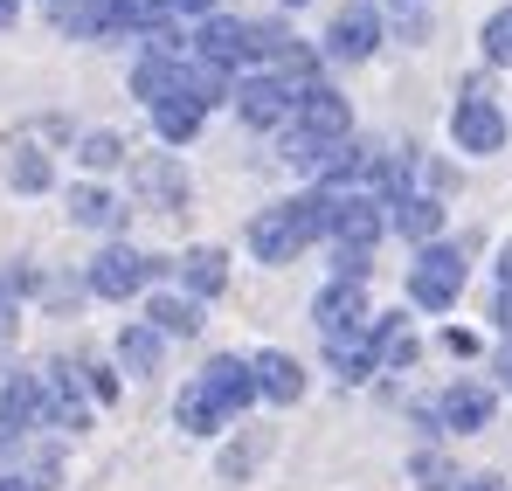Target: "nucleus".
I'll use <instances>...</instances> for the list:
<instances>
[{
    "mask_svg": "<svg viewBox=\"0 0 512 491\" xmlns=\"http://www.w3.org/2000/svg\"><path fill=\"white\" fill-rule=\"evenodd\" d=\"M374 339H381V367H416V339H409V326L381 319V326H374Z\"/></svg>",
    "mask_w": 512,
    "mask_h": 491,
    "instance_id": "cd10ccee",
    "label": "nucleus"
},
{
    "mask_svg": "<svg viewBox=\"0 0 512 491\" xmlns=\"http://www.w3.org/2000/svg\"><path fill=\"white\" fill-rule=\"evenodd\" d=\"M284 7H305V0H284Z\"/></svg>",
    "mask_w": 512,
    "mask_h": 491,
    "instance_id": "79ce46f5",
    "label": "nucleus"
},
{
    "mask_svg": "<svg viewBox=\"0 0 512 491\" xmlns=\"http://www.w3.org/2000/svg\"><path fill=\"white\" fill-rule=\"evenodd\" d=\"M256 388H263V402H298L305 395V367L270 346V353H256Z\"/></svg>",
    "mask_w": 512,
    "mask_h": 491,
    "instance_id": "4468645a",
    "label": "nucleus"
},
{
    "mask_svg": "<svg viewBox=\"0 0 512 491\" xmlns=\"http://www.w3.org/2000/svg\"><path fill=\"white\" fill-rule=\"evenodd\" d=\"M194 388H201V402H208V409L222 415V422H229V415H243V409L256 402V395H263V388H256V360H236V353L208 360Z\"/></svg>",
    "mask_w": 512,
    "mask_h": 491,
    "instance_id": "f03ea898",
    "label": "nucleus"
},
{
    "mask_svg": "<svg viewBox=\"0 0 512 491\" xmlns=\"http://www.w3.org/2000/svg\"><path fill=\"white\" fill-rule=\"evenodd\" d=\"M346 125H353V111H346L340 90H326V83H319V90H305V97H298V111H291V132H305V139H312V146H326V153L346 146Z\"/></svg>",
    "mask_w": 512,
    "mask_h": 491,
    "instance_id": "39448f33",
    "label": "nucleus"
},
{
    "mask_svg": "<svg viewBox=\"0 0 512 491\" xmlns=\"http://www.w3.org/2000/svg\"><path fill=\"white\" fill-rule=\"evenodd\" d=\"M187 97L208 111V104H222L229 97V70H215V63H187Z\"/></svg>",
    "mask_w": 512,
    "mask_h": 491,
    "instance_id": "393cba45",
    "label": "nucleus"
},
{
    "mask_svg": "<svg viewBox=\"0 0 512 491\" xmlns=\"http://www.w3.org/2000/svg\"><path fill=\"white\" fill-rule=\"evenodd\" d=\"M374 42H381V28H374V14L367 7H353L333 21V35H326V49L340 56V63H360V56H374Z\"/></svg>",
    "mask_w": 512,
    "mask_h": 491,
    "instance_id": "2eb2a0df",
    "label": "nucleus"
},
{
    "mask_svg": "<svg viewBox=\"0 0 512 491\" xmlns=\"http://www.w3.org/2000/svg\"><path fill=\"white\" fill-rule=\"evenodd\" d=\"M180 277H187V291H194V298H215V291L229 284V256H222L215 243H201V249H187V256H180Z\"/></svg>",
    "mask_w": 512,
    "mask_h": 491,
    "instance_id": "dca6fc26",
    "label": "nucleus"
},
{
    "mask_svg": "<svg viewBox=\"0 0 512 491\" xmlns=\"http://www.w3.org/2000/svg\"><path fill=\"white\" fill-rule=\"evenodd\" d=\"M173 14H208V7H215V0H167Z\"/></svg>",
    "mask_w": 512,
    "mask_h": 491,
    "instance_id": "c9c22d12",
    "label": "nucleus"
},
{
    "mask_svg": "<svg viewBox=\"0 0 512 491\" xmlns=\"http://www.w3.org/2000/svg\"><path fill=\"white\" fill-rule=\"evenodd\" d=\"M125 160V139L118 132H90L84 139V166H118Z\"/></svg>",
    "mask_w": 512,
    "mask_h": 491,
    "instance_id": "7c9ffc66",
    "label": "nucleus"
},
{
    "mask_svg": "<svg viewBox=\"0 0 512 491\" xmlns=\"http://www.w3.org/2000/svg\"><path fill=\"white\" fill-rule=\"evenodd\" d=\"M499 291H512V249L499 256Z\"/></svg>",
    "mask_w": 512,
    "mask_h": 491,
    "instance_id": "4c0bfd02",
    "label": "nucleus"
},
{
    "mask_svg": "<svg viewBox=\"0 0 512 491\" xmlns=\"http://www.w3.org/2000/svg\"><path fill=\"white\" fill-rule=\"evenodd\" d=\"M167 14V0H111V28H160Z\"/></svg>",
    "mask_w": 512,
    "mask_h": 491,
    "instance_id": "bb28decb",
    "label": "nucleus"
},
{
    "mask_svg": "<svg viewBox=\"0 0 512 491\" xmlns=\"http://www.w3.org/2000/svg\"><path fill=\"white\" fill-rule=\"evenodd\" d=\"M312 319H319V332L333 339V332H360L367 326V298H360V284H326L319 298H312Z\"/></svg>",
    "mask_w": 512,
    "mask_h": 491,
    "instance_id": "9d476101",
    "label": "nucleus"
},
{
    "mask_svg": "<svg viewBox=\"0 0 512 491\" xmlns=\"http://www.w3.org/2000/svg\"><path fill=\"white\" fill-rule=\"evenodd\" d=\"M409 478L423 491H457V464H450L443 450H416V457H409Z\"/></svg>",
    "mask_w": 512,
    "mask_h": 491,
    "instance_id": "b1692460",
    "label": "nucleus"
},
{
    "mask_svg": "<svg viewBox=\"0 0 512 491\" xmlns=\"http://www.w3.org/2000/svg\"><path fill=\"white\" fill-rule=\"evenodd\" d=\"M450 139H457V153H499V146H506V111L471 90V97H457V111H450Z\"/></svg>",
    "mask_w": 512,
    "mask_h": 491,
    "instance_id": "20e7f679",
    "label": "nucleus"
},
{
    "mask_svg": "<svg viewBox=\"0 0 512 491\" xmlns=\"http://www.w3.org/2000/svg\"><path fill=\"white\" fill-rule=\"evenodd\" d=\"M443 346H450V353H457V360H471V353H478V332L450 326V332H443Z\"/></svg>",
    "mask_w": 512,
    "mask_h": 491,
    "instance_id": "473e14b6",
    "label": "nucleus"
},
{
    "mask_svg": "<svg viewBox=\"0 0 512 491\" xmlns=\"http://www.w3.org/2000/svg\"><path fill=\"white\" fill-rule=\"evenodd\" d=\"M464 491H506V478H464Z\"/></svg>",
    "mask_w": 512,
    "mask_h": 491,
    "instance_id": "e433bc0d",
    "label": "nucleus"
},
{
    "mask_svg": "<svg viewBox=\"0 0 512 491\" xmlns=\"http://www.w3.org/2000/svg\"><path fill=\"white\" fill-rule=\"evenodd\" d=\"M7 180H14L21 194H42V187H49V160H42L35 146H21V153L7 160Z\"/></svg>",
    "mask_w": 512,
    "mask_h": 491,
    "instance_id": "c85d7f7f",
    "label": "nucleus"
},
{
    "mask_svg": "<svg viewBox=\"0 0 512 491\" xmlns=\"http://www.w3.org/2000/svg\"><path fill=\"white\" fill-rule=\"evenodd\" d=\"M153 270H160L153 256H139V249L111 243L97 263H90V291H97V298H132V291H146V277H153Z\"/></svg>",
    "mask_w": 512,
    "mask_h": 491,
    "instance_id": "423d86ee",
    "label": "nucleus"
},
{
    "mask_svg": "<svg viewBox=\"0 0 512 491\" xmlns=\"http://www.w3.org/2000/svg\"><path fill=\"white\" fill-rule=\"evenodd\" d=\"M173 422H180L187 436H215V429H222V415H215L208 402H201V388H187V395L173 402Z\"/></svg>",
    "mask_w": 512,
    "mask_h": 491,
    "instance_id": "a878e982",
    "label": "nucleus"
},
{
    "mask_svg": "<svg viewBox=\"0 0 512 491\" xmlns=\"http://www.w3.org/2000/svg\"><path fill=\"white\" fill-rule=\"evenodd\" d=\"M457 291H464V256L443 243H429L416 263H409V298L429 305V312H443V305H457Z\"/></svg>",
    "mask_w": 512,
    "mask_h": 491,
    "instance_id": "7ed1b4c3",
    "label": "nucleus"
},
{
    "mask_svg": "<svg viewBox=\"0 0 512 491\" xmlns=\"http://www.w3.org/2000/svg\"><path fill=\"white\" fill-rule=\"evenodd\" d=\"M153 326L187 339V332L201 326V305H194V298H180V291H160V298H153Z\"/></svg>",
    "mask_w": 512,
    "mask_h": 491,
    "instance_id": "5701e85b",
    "label": "nucleus"
},
{
    "mask_svg": "<svg viewBox=\"0 0 512 491\" xmlns=\"http://www.w3.org/2000/svg\"><path fill=\"white\" fill-rule=\"evenodd\" d=\"M56 7H63V0H56Z\"/></svg>",
    "mask_w": 512,
    "mask_h": 491,
    "instance_id": "37998d69",
    "label": "nucleus"
},
{
    "mask_svg": "<svg viewBox=\"0 0 512 491\" xmlns=\"http://www.w3.org/2000/svg\"><path fill=\"white\" fill-rule=\"evenodd\" d=\"M14 14H21V0H0V28H14Z\"/></svg>",
    "mask_w": 512,
    "mask_h": 491,
    "instance_id": "58836bf2",
    "label": "nucleus"
},
{
    "mask_svg": "<svg viewBox=\"0 0 512 491\" xmlns=\"http://www.w3.org/2000/svg\"><path fill=\"white\" fill-rule=\"evenodd\" d=\"M506 381H512V353H506Z\"/></svg>",
    "mask_w": 512,
    "mask_h": 491,
    "instance_id": "a19ab883",
    "label": "nucleus"
},
{
    "mask_svg": "<svg viewBox=\"0 0 512 491\" xmlns=\"http://www.w3.org/2000/svg\"><path fill=\"white\" fill-rule=\"evenodd\" d=\"M326 360L340 367V381H367V374L381 367V339H374V326L333 332V339H326Z\"/></svg>",
    "mask_w": 512,
    "mask_h": 491,
    "instance_id": "f8f14e48",
    "label": "nucleus"
},
{
    "mask_svg": "<svg viewBox=\"0 0 512 491\" xmlns=\"http://www.w3.org/2000/svg\"><path fill=\"white\" fill-rule=\"evenodd\" d=\"M485 56H492V63H512V7H499V14L485 21Z\"/></svg>",
    "mask_w": 512,
    "mask_h": 491,
    "instance_id": "c756f323",
    "label": "nucleus"
},
{
    "mask_svg": "<svg viewBox=\"0 0 512 491\" xmlns=\"http://www.w3.org/2000/svg\"><path fill=\"white\" fill-rule=\"evenodd\" d=\"M319 236H333V194H298V201L263 208L250 222V249L263 263H291L298 249L319 243Z\"/></svg>",
    "mask_w": 512,
    "mask_h": 491,
    "instance_id": "f257e3e1",
    "label": "nucleus"
},
{
    "mask_svg": "<svg viewBox=\"0 0 512 491\" xmlns=\"http://www.w3.org/2000/svg\"><path fill=\"white\" fill-rule=\"evenodd\" d=\"M0 491H35V485H28V478H7V471H0Z\"/></svg>",
    "mask_w": 512,
    "mask_h": 491,
    "instance_id": "ea45409f",
    "label": "nucleus"
},
{
    "mask_svg": "<svg viewBox=\"0 0 512 491\" xmlns=\"http://www.w3.org/2000/svg\"><path fill=\"white\" fill-rule=\"evenodd\" d=\"M388 222H395V215H381V201H367V194L333 201V243H340V249H374Z\"/></svg>",
    "mask_w": 512,
    "mask_h": 491,
    "instance_id": "6e6552de",
    "label": "nucleus"
},
{
    "mask_svg": "<svg viewBox=\"0 0 512 491\" xmlns=\"http://www.w3.org/2000/svg\"><path fill=\"white\" fill-rule=\"evenodd\" d=\"M236 111H243L250 125H263V132H270V125H291L298 97H291L277 77H243V83H236Z\"/></svg>",
    "mask_w": 512,
    "mask_h": 491,
    "instance_id": "1a4fd4ad",
    "label": "nucleus"
},
{
    "mask_svg": "<svg viewBox=\"0 0 512 491\" xmlns=\"http://www.w3.org/2000/svg\"><path fill=\"white\" fill-rule=\"evenodd\" d=\"M395 229H402V236H409V243H436V229H443V208H436V201H429V194H402V201H395Z\"/></svg>",
    "mask_w": 512,
    "mask_h": 491,
    "instance_id": "6ab92c4d",
    "label": "nucleus"
},
{
    "mask_svg": "<svg viewBox=\"0 0 512 491\" xmlns=\"http://www.w3.org/2000/svg\"><path fill=\"white\" fill-rule=\"evenodd\" d=\"M118 367H125V374H160V326H125L118 332Z\"/></svg>",
    "mask_w": 512,
    "mask_h": 491,
    "instance_id": "aec40b11",
    "label": "nucleus"
},
{
    "mask_svg": "<svg viewBox=\"0 0 512 491\" xmlns=\"http://www.w3.org/2000/svg\"><path fill=\"white\" fill-rule=\"evenodd\" d=\"M153 125H160V139H167V146H187V139L201 132V104H194V97H173V104L153 111Z\"/></svg>",
    "mask_w": 512,
    "mask_h": 491,
    "instance_id": "412c9836",
    "label": "nucleus"
},
{
    "mask_svg": "<svg viewBox=\"0 0 512 491\" xmlns=\"http://www.w3.org/2000/svg\"><path fill=\"white\" fill-rule=\"evenodd\" d=\"M77 374H84V367H77ZM77 374H70V367H56V374H49V388H42V395H49V402H42V422H49V429H70V436L90 422L84 381H77Z\"/></svg>",
    "mask_w": 512,
    "mask_h": 491,
    "instance_id": "9b49d317",
    "label": "nucleus"
},
{
    "mask_svg": "<svg viewBox=\"0 0 512 491\" xmlns=\"http://www.w3.org/2000/svg\"><path fill=\"white\" fill-rule=\"evenodd\" d=\"M250 56H256V28L250 21H229V14H208V21H201V63L236 70V63H250Z\"/></svg>",
    "mask_w": 512,
    "mask_h": 491,
    "instance_id": "0eeeda50",
    "label": "nucleus"
},
{
    "mask_svg": "<svg viewBox=\"0 0 512 491\" xmlns=\"http://www.w3.org/2000/svg\"><path fill=\"white\" fill-rule=\"evenodd\" d=\"M14 332V277H7V291H0V339Z\"/></svg>",
    "mask_w": 512,
    "mask_h": 491,
    "instance_id": "f704fd0d",
    "label": "nucleus"
},
{
    "mask_svg": "<svg viewBox=\"0 0 512 491\" xmlns=\"http://www.w3.org/2000/svg\"><path fill=\"white\" fill-rule=\"evenodd\" d=\"M70 215H77L84 229H111V222H118L125 208H118V201H111L104 187H70Z\"/></svg>",
    "mask_w": 512,
    "mask_h": 491,
    "instance_id": "4be33fe9",
    "label": "nucleus"
},
{
    "mask_svg": "<svg viewBox=\"0 0 512 491\" xmlns=\"http://www.w3.org/2000/svg\"><path fill=\"white\" fill-rule=\"evenodd\" d=\"M139 194H146V208H187V173L173 160H146L139 166Z\"/></svg>",
    "mask_w": 512,
    "mask_h": 491,
    "instance_id": "f3484780",
    "label": "nucleus"
},
{
    "mask_svg": "<svg viewBox=\"0 0 512 491\" xmlns=\"http://www.w3.org/2000/svg\"><path fill=\"white\" fill-rule=\"evenodd\" d=\"M333 277H340V284H360V277H367V249H340Z\"/></svg>",
    "mask_w": 512,
    "mask_h": 491,
    "instance_id": "2f4dec72",
    "label": "nucleus"
},
{
    "mask_svg": "<svg viewBox=\"0 0 512 491\" xmlns=\"http://www.w3.org/2000/svg\"><path fill=\"white\" fill-rule=\"evenodd\" d=\"M42 402H49V395H42V381H35V374H14V381L0 388V422L35 429V422H42Z\"/></svg>",
    "mask_w": 512,
    "mask_h": 491,
    "instance_id": "a211bd4d",
    "label": "nucleus"
},
{
    "mask_svg": "<svg viewBox=\"0 0 512 491\" xmlns=\"http://www.w3.org/2000/svg\"><path fill=\"white\" fill-rule=\"evenodd\" d=\"M436 415H443V429L471 436V429H485V422H492V388H478V381H457V388L436 402Z\"/></svg>",
    "mask_w": 512,
    "mask_h": 491,
    "instance_id": "ddd939ff",
    "label": "nucleus"
},
{
    "mask_svg": "<svg viewBox=\"0 0 512 491\" xmlns=\"http://www.w3.org/2000/svg\"><path fill=\"white\" fill-rule=\"evenodd\" d=\"M90 374V395H97V402H111V395H118V374H104V367H84Z\"/></svg>",
    "mask_w": 512,
    "mask_h": 491,
    "instance_id": "72a5a7b5",
    "label": "nucleus"
}]
</instances>
